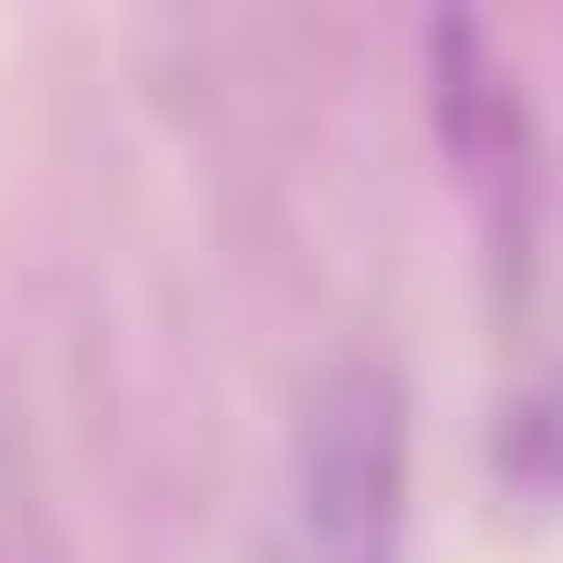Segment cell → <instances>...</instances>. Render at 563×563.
<instances>
[{
    "mask_svg": "<svg viewBox=\"0 0 563 563\" xmlns=\"http://www.w3.org/2000/svg\"><path fill=\"white\" fill-rule=\"evenodd\" d=\"M292 563H407V397L386 365H344L302 407Z\"/></svg>",
    "mask_w": 563,
    "mask_h": 563,
    "instance_id": "6da1fadb",
    "label": "cell"
},
{
    "mask_svg": "<svg viewBox=\"0 0 563 563\" xmlns=\"http://www.w3.org/2000/svg\"><path fill=\"white\" fill-rule=\"evenodd\" d=\"M418 63H428V125H439V157L470 199V230L501 262V282H522L532 272V209H543V136H532V104L511 84V53L490 42V21L439 11Z\"/></svg>",
    "mask_w": 563,
    "mask_h": 563,
    "instance_id": "7a4b0ae2",
    "label": "cell"
},
{
    "mask_svg": "<svg viewBox=\"0 0 563 563\" xmlns=\"http://www.w3.org/2000/svg\"><path fill=\"white\" fill-rule=\"evenodd\" d=\"M490 481L511 511H563V365H543L490 418Z\"/></svg>",
    "mask_w": 563,
    "mask_h": 563,
    "instance_id": "3957f363",
    "label": "cell"
}]
</instances>
